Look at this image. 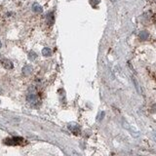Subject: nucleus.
I'll return each instance as SVG.
<instances>
[{"label": "nucleus", "instance_id": "obj_7", "mask_svg": "<svg viewBox=\"0 0 156 156\" xmlns=\"http://www.w3.org/2000/svg\"><path fill=\"white\" fill-rule=\"evenodd\" d=\"M140 38L142 39V40H147V39L148 38V32L143 30L140 33Z\"/></svg>", "mask_w": 156, "mask_h": 156}, {"label": "nucleus", "instance_id": "obj_5", "mask_svg": "<svg viewBox=\"0 0 156 156\" xmlns=\"http://www.w3.org/2000/svg\"><path fill=\"white\" fill-rule=\"evenodd\" d=\"M28 101H29L30 103H36L38 101V99L35 95H28Z\"/></svg>", "mask_w": 156, "mask_h": 156}, {"label": "nucleus", "instance_id": "obj_4", "mask_svg": "<svg viewBox=\"0 0 156 156\" xmlns=\"http://www.w3.org/2000/svg\"><path fill=\"white\" fill-rule=\"evenodd\" d=\"M32 10H33V12H35V13H41V12L43 11L42 7L38 3L33 4V6H32Z\"/></svg>", "mask_w": 156, "mask_h": 156}, {"label": "nucleus", "instance_id": "obj_3", "mask_svg": "<svg viewBox=\"0 0 156 156\" xmlns=\"http://www.w3.org/2000/svg\"><path fill=\"white\" fill-rule=\"evenodd\" d=\"M32 70H33L32 66H28V64L24 66V68H23V72H24V74H26V75H28V74H30V73L32 72Z\"/></svg>", "mask_w": 156, "mask_h": 156}, {"label": "nucleus", "instance_id": "obj_8", "mask_svg": "<svg viewBox=\"0 0 156 156\" xmlns=\"http://www.w3.org/2000/svg\"><path fill=\"white\" fill-rule=\"evenodd\" d=\"M51 54H52L51 49H49V48H44L43 50H42V55L44 57H49Z\"/></svg>", "mask_w": 156, "mask_h": 156}, {"label": "nucleus", "instance_id": "obj_9", "mask_svg": "<svg viewBox=\"0 0 156 156\" xmlns=\"http://www.w3.org/2000/svg\"><path fill=\"white\" fill-rule=\"evenodd\" d=\"M36 57H37L36 53H34L33 51H31V52H29V53H28V59L30 61H34L36 59Z\"/></svg>", "mask_w": 156, "mask_h": 156}, {"label": "nucleus", "instance_id": "obj_10", "mask_svg": "<svg viewBox=\"0 0 156 156\" xmlns=\"http://www.w3.org/2000/svg\"><path fill=\"white\" fill-rule=\"evenodd\" d=\"M133 82H134V84H135V86H136V89H137V91H138V93H140V85H138V83L137 79L133 77Z\"/></svg>", "mask_w": 156, "mask_h": 156}, {"label": "nucleus", "instance_id": "obj_2", "mask_svg": "<svg viewBox=\"0 0 156 156\" xmlns=\"http://www.w3.org/2000/svg\"><path fill=\"white\" fill-rule=\"evenodd\" d=\"M1 63L6 69H12V68H13V66H14L13 63H12L10 60H7V59H3V60L1 61Z\"/></svg>", "mask_w": 156, "mask_h": 156}, {"label": "nucleus", "instance_id": "obj_11", "mask_svg": "<svg viewBox=\"0 0 156 156\" xmlns=\"http://www.w3.org/2000/svg\"><path fill=\"white\" fill-rule=\"evenodd\" d=\"M71 154H72V156H81L79 153L76 152L75 150H72V151H71Z\"/></svg>", "mask_w": 156, "mask_h": 156}, {"label": "nucleus", "instance_id": "obj_12", "mask_svg": "<svg viewBox=\"0 0 156 156\" xmlns=\"http://www.w3.org/2000/svg\"><path fill=\"white\" fill-rule=\"evenodd\" d=\"M1 46H2V43H1V41H0V48H1Z\"/></svg>", "mask_w": 156, "mask_h": 156}, {"label": "nucleus", "instance_id": "obj_1", "mask_svg": "<svg viewBox=\"0 0 156 156\" xmlns=\"http://www.w3.org/2000/svg\"><path fill=\"white\" fill-rule=\"evenodd\" d=\"M24 142V140L22 138H7L5 140V143L10 145H21Z\"/></svg>", "mask_w": 156, "mask_h": 156}, {"label": "nucleus", "instance_id": "obj_6", "mask_svg": "<svg viewBox=\"0 0 156 156\" xmlns=\"http://www.w3.org/2000/svg\"><path fill=\"white\" fill-rule=\"evenodd\" d=\"M47 20H48V24H49V26H52V24H54V21H55V18H54V15H53V13L48 14V16H47Z\"/></svg>", "mask_w": 156, "mask_h": 156}]
</instances>
